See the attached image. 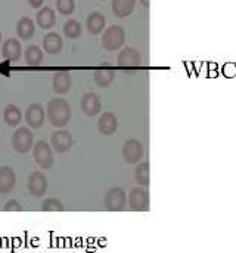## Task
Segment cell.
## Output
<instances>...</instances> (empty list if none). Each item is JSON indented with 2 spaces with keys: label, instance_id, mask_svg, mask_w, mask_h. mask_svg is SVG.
<instances>
[{
  "label": "cell",
  "instance_id": "24",
  "mask_svg": "<svg viewBox=\"0 0 236 253\" xmlns=\"http://www.w3.org/2000/svg\"><path fill=\"white\" fill-rule=\"evenodd\" d=\"M43 61V52L38 46L35 44H31L27 47L25 50V62L30 65V67H38Z\"/></svg>",
  "mask_w": 236,
  "mask_h": 253
},
{
  "label": "cell",
  "instance_id": "8",
  "mask_svg": "<svg viewBox=\"0 0 236 253\" xmlns=\"http://www.w3.org/2000/svg\"><path fill=\"white\" fill-rule=\"evenodd\" d=\"M129 206L135 212H146L149 209V194L142 187L133 188L129 194Z\"/></svg>",
  "mask_w": 236,
  "mask_h": 253
},
{
  "label": "cell",
  "instance_id": "22",
  "mask_svg": "<svg viewBox=\"0 0 236 253\" xmlns=\"http://www.w3.org/2000/svg\"><path fill=\"white\" fill-rule=\"evenodd\" d=\"M37 25L43 30H49L56 22V15L50 7H43L37 12Z\"/></svg>",
  "mask_w": 236,
  "mask_h": 253
},
{
  "label": "cell",
  "instance_id": "13",
  "mask_svg": "<svg viewBox=\"0 0 236 253\" xmlns=\"http://www.w3.org/2000/svg\"><path fill=\"white\" fill-rule=\"evenodd\" d=\"M118 129V119L115 114L112 113H103L99 120H98V130L105 135L109 136L112 133H115V130Z\"/></svg>",
  "mask_w": 236,
  "mask_h": 253
},
{
  "label": "cell",
  "instance_id": "27",
  "mask_svg": "<svg viewBox=\"0 0 236 253\" xmlns=\"http://www.w3.org/2000/svg\"><path fill=\"white\" fill-rule=\"evenodd\" d=\"M41 211L43 212H62L64 205L58 199H46L41 205Z\"/></svg>",
  "mask_w": 236,
  "mask_h": 253
},
{
  "label": "cell",
  "instance_id": "3",
  "mask_svg": "<svg viewBox=\"0 0 236 253\" xmlns=\"http://www.w3.org/2000/svg\"><path fill=\"white\" fill-rule=\"evenodd\" d=\"M34 144V135L28 127H19L13 132L12 136V148L18 154H27Z\"/></svg>",
  "mask_w": 236,
  "mask_h": 253
},
{
  "label": "cell",
  "instance_id": "11",
  "mask_svg": "<svg viewBox=\"0 0 236 253\" xmlns=\"http://www.w3.org/2000/svg\"><path fill=\"white\" fill-rule=\"evenodd\" d=\"M25 122L31 129L41 127L44 122V108L41 104H31L25 111Z\"/></svg>",
  "mask_w": 236,
  "mask_h": 253
},
{
  "label": "cell",
  "instance_id": "20",
  "mask_svg": "<svg viewBox=\"0 0 236 253\" xmlns=\"http://www.w3.org/2000/svg\"><path fill=\"white\" fill-rule=\"evenodd\" d=\"M95 83L99 87H109L115 79V71L111 67H101L95 73Z\"/></svg>",
  "mask_w": 236,
  "mask_h": 253
},
{
  "label": "cell",
  "instance_id": "14",
  "mask_svg": "<svg viewBox=\"0 0 236 253\" xmlns=\"http://www.w3.org/2000/svg\"><path fill=\"white\" fill-rule=\"evenodd\" d=\"M16 184V175L12 168L1 166L0 168V194H7L13 190Z\"/></svg>",
  "mask_w": 236,
  "mask_h": 253
},
{
  "label": "cell",
  "instance_id": "26",
  "mask_svg": "<svg viewBox=\"0 0 236 253\" xmlns=\"http://www.w3.org/2000/svg\"><path fill=\"white\" fill-rule=\"evenodd\" d=\"M81 33H83V27L77 19H68L64 24V34L68 39H77L81 36Z\"/></svg>",
  "mask_w": 236,
  "mask_h": 253
},
{
  "label": "cell",
  "instance_id": "19",
  "mask_svg": "<svg viewBox=\"0 0 236 253\" xmlns=\"http://www.w3.org/2000/svg\"><path fill=\"white\" fill-rule=\"evenodd\" d=\"M62 44H64V42H62L61 36L55 31L47 33L43 39V47L50 55H58L62 50Z\"/></svg>",
  "mask_w": 236,
  "mask_h": 253
},
{
  "label": "cell",
  "instance_id": "7",
  "mask_svg": "<svg viewBox=\"0 0 236 253\" xmlns=\"http://www.w3.org/2000/svg\"><path fill=\"white\" fill-rule=\"evenodd\" d=\"M127 205V197L124 190L112 188L105 196V209L111 212H123Z\"/></svg>",
  "mask_w": 236,
  "mask_h": 253
},
{
  "label": "cell",
  "instance_id": "10",
  "mask_svg": "<svg viewBox=\"0 0 236 253\" xmlns=\"http://www.w3.org/2000/svg\"><path fill=\"white\" fill-rule=\"evenodd\" d=\"M28 193L34 197H41L47 191V178L41 172H33L27 181Z\"/></svg>",
  "mask_w": 236,
  "mask_h": 253
},
{
  "label": "cell",
  "instance_id": "32",
  "mask_svg": "<svg viewBox=\"0 0 236 253\" xmlns=\"http://www.w3.org/2000/svg\"><path fill=\"white\" fill-rule=\"evenodd\" d=\"M0 42H1V31H0Z\"/></svg>",
  "mask_w": 236,
  "mask_h": 253
},
{
  "label": "cell",
  "instance_id": "15",
  "mask_svg": "<svg viewBox=\"0 0 236 253\" xmlns=\"http://www.w3.org/2000/svg\"><path fill=\"white\" fill-rule=\"evenodd\" d=\"M71 76L67 73V71H58L53 79H52V86H53V90L55 93L58 95H64L67 92H69L71 89Z\"/></svg>",
  "mask_w": 236,
  "mask_h": 253
},
{
  "label": "cell",
  "instance_id": "28",
  "mask_svg": "<svg viewBox=\"0 0 236 253\" xmlns=\"http://www.w3.org/2000/svg\"><path fill=\"white\" fill-rule=\"evenodd\" d=\"M56 9L62 15H69L75 9V0H56Z\"/></svg>",
  "mask_w": 236,
  "mask_h": 253
},
{
  "label": "cell",
  "instance_id": "9",
  "mask_svg": "<svg viewBox=\"0 0 236 253\" xmlns=\"http://www.w3.org/2000/svg\"><path fill=\"white\" fill-rule=\"evenodd\" d=\"M50 145L56 153H68L74 145V138L68 130H56L50 138Z\"/></svg>",
  "mask_w": 236,
  "mask_h": 253
},
{
  "label": "cell",
  "instance_id": "12",
  "mask_svg": "<svg viewBox=\"0 0 236 253\" xmlns=\"http://www.w3.org/2000/svg\"><path fill=\"white\" fill-rule=\"evenodd\" d=\"M80 107H81V111L89 116V117H93L96 114L101 113V108H102V104H101V99L98 95L89 92L86 95H83L81 98V102H80Z\"/></svg>",
  "mask_w": 236,
  "mask_h": 253
},
{
  "label": "cell",
  "instance_id": "2",
  "mask_svg": "<svg viewBox=\"0 0 236 253\" xmlns=\"http://www.w3.org/2000/svg\"><path fill=\"white\" fill-rule=\"evenodd\" d=\"M124 40H126V33H124V28L120 25L108 27L102 36V44L109 52L120 49L124 44Z\"/></svg>",
  "mask_w": 236,
  "mask_h": 253
},
{
  "label": "cell",
  "instance_id": "18",
  "mask_svg": "<svg viewBox=\"0 0 236 253\" xmlns=\"http://www.w3.org/2000/svg\"><path fill=\"white\" fill-rule=\"evenodd\" d=\"M34 34H35L34 21L28 16H22L16 22V36H19V39L22 40H30Z\"/></svg>",
  "mask_w": 236,
  "mask_h": 253
},
{
  "label": "cell",
  "instance_id": "33",
  "mask_svg": "<svg viewBox=\"0 0 236 253\" xmlns=\"http://www.w3.org/2000/svg\"><path fill=\"white\" fill-rule=\"evenodd\" d=\"M101 1H105V0H101Z\"/></svg>",
  "mask_w": 236,
  "mask_h": 253
},
{
  "label": "cell",
  "instance_id": "31",
  "mask_svg": "<svg viewBox=\"0 0 236 253\" xmlns=\"http://www.w3.org/2000/svg\"><path fill=\"white\" fill-rule=\"evenodd\" d=\"M140 3H142V6H145V7H149V4H151L149 0H140Z\"/></svg>",
  "mask_w": 236,
  "mask_h": 253
},
{
  "label": "cell",
  "instance_id": "5",
  "mask_svg": "<svg viewBox=\"0 0 236 253\" xmlns=\"http://www.w3.org/2000/svg\"><path fill=\"white\" fill-rule=\"evenodd\" d=\"M33 157L34 162L43 168V169H50L53 166V154H52V148L46 141H38L34 148H33Z\"/></svg>",
  "mask_w": 236,
  "mask_h": 253
},
{
  "label": "cell",
  "instance_id": "30",
  "mask_svg": "<svg viewBox=\"0 0 236 253\" xmlns=\"http://www.w3.org/2000/svg\"><path fill=\"white\" fill-rule=\"evenodd\" d=\"M28 3H30L31 7L38 9V7H41V4L44 3V0H28Z\"/></svg>",
  "mask_w": 236,
  "mask_h": 253
},
{
  "label": "cell",
  "instance_id": "6",
  "mask_svg": "<svg viewBox=\"0 0 236 253\" xmlns=\"http://www.w3.org/2000/svg\"><path fill=\"white\" fill-rule=\"evenodd\" d=\"M121 154L129 165H135L143 157V145L139 139H127L121 148Z\"/></svg>",
  "mask_w": 236,
  "mask_h": 253
},
{
  "label": "cell",
  "instance_id": "29",
  "mask_svg": "<svg viewBox=\"0 0 236 253\" xmlns=\"http://www.w3.org/2000/svg\"><path fill=\"white\" fill-rule=\"evenodd\" d=\"M3 211L4 212H22L24 211V208L16 202V200H9L6 205H4V208H3Z\"/></svg>",
  "mask_w": 236,
  "mask_h": 253
},
{
  "label": "cell",
  "instance_id": "16",
  "mask_svg": "<svg viewBox=\"0 0 236 253\" xmlns=\"http://www.w3.org/2000/svg\"><path fill=\"white\" fill-rule=\"evenodd\" d=\"M106 25V18L101 12H92L86 19V28L90 34H101Z\"/></svg>",
  "mask_w": 236,
  "mask_h": 253
},
{
  "label": "cell",
  "instance_id": "21",
  "mask_svg": "<svg viewBox=\"0 0 236 253\" xmlns=\"http://www.w3.org/2000/svg\"><path fill=\"white\" fill-rule=\"evenodd\" d=\"M136 0H112V12L117 18H126L135 10Z\"/></svg>",
  "mask_w": 236,
  "mask_h": 253
},
{
  "label": "cell",
  "instance_id": "25",
  "mask_svg": "<svg viewBox=\"0 0 236 253\" xmlns=\"http://www.w3.org/2000/svg\"><path fill=\"white\" fill-rule=\"evenodd\" d=\"M135 179L136 182L140 185V187H148L151 179H149V163L148 162H143L140 163L136 170H135Z\"/></svg>",
  "mask_w": 236,
  "mask_h": 253
},
{
  "label": "cell",
  "instance_id": "1",
  "mask_svg": "<svg viewBox=\"0 0 236 253\" xmlns=\"http://www.w3.org/2000/svg\"><path fill=\"white\" fill-rule=\"evenodd\" d=\"M47 119L52 126L55 127H64L71 120V107L69 104L62 98H53L47 104Z\"/></svg>",
  "mask_w": 236,
  "mask_h": 253
},
{
  "label": "cell",
  "instance_id": "4",
  "mask_svg": "<svg viewBox=\"0 0 236 253\" xmlns=\"http://www.w3.org/2000/svg\"><path fill=\"white\" fill-rule=\"evenodd\" d=\"M117 64L120 68L123 70H136L140 67L142 64V55L137 49L135 47H124L120 50L118 53V58H117Z\"/></svg>",
  "mask_w": 236,
  "mask_h": 253
},
{
  "label": "cell",
  "instance_id": "17",
  "mask_svg": "<svg viewBox=\"0 0 236 253\" xmlns=\"http://www.w3.org/2000/svg\"><path fill=\"white\" fill-rule=\"evenodd\" d=\"M21 43L16 39H7L1 44V53L9 61H18L21 58Z\"/></svg>",
  "mask_w": 236,
  "mask_h": 253
},
{
  "label": "cell",
  "instance_id": "23",
  "mask_svg": "<svg viewBox=\"0 0 236 253\" xmlns=\"http://www.w3.org/2000/svg\"><path fill=\"white\" fill-rule=\"evenodd\" d=\"M3 119L7 126H18L22 120V111L15 104H9L3 110Z\"/></svg>",
  "mask_w": 236,
  "mask_h": 253
}]
</instances>
